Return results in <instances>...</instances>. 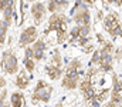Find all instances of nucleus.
I'll return each instance as SVG.
<instances>
[{
  "label": "nucleus",
  "instance_id": "14",
  "mask_svg": "<svg viewBox=\"0 0 122 107\" xmlns=\"http://www.w3.org/2000/svg\"><path fill=\"white\" fill-rule=\"evenodd\" d=\"M46 13H47V6L43 3V1H36L33 3L30 7V14L34 20V24L36 26H40L44 19H46Z\"/></svg>",
  "mask_w": 122,
  "mask_h": 107
},
{
  "label": "nucleus",
  "instance_id": "22",
  "mask_svg": "<svg viewBox=\"0 0 122 107\" xmlns=\"http://www.w3.org/2000/svg\"><path fill=\"white\" fill-rule=\"evenodd\" d=\"M6 86H7V80H6L3 76H0V90H1V89H4Z\"/></svg>",
  "mask_w": 122,
  "mask_h": 107
},
{
  "label": "nucleus",
  "instance_id": "25",
  "mask_svg": "<svg viewBox=\"0 0 122 107\" xmlns=\"http://www.w3.org/2000/svg\"><path fill=\"white\" fill-rule=\"evenodd\" d=\"M115 4H117V6H121V4H122V0H115Z\"/></svg>",
  "mask_w": 122,
  "mask_h": 107
},
{
  "label": "nucleus",
  "instance_id": "8",
  "mask_svg": "<svg viewBox=\"0 0 122 107\" xmlns=\"http://www.w3.org/2000/svg\"><path fill=\"white\" fill-rule=\"evenodd\" d=\"M53 86L48 84L46 80H38L36 87L33 89V93H31V103H48L51 100V96H53Z\"/></svg>",
  "mask_w": 122,
  "mask_h": 107
},
{
  "label": "nucleus",
  "instance_id": "26",
  "mask_svg": "<svg viewBox=\"0 0 122 107\" xmlns=\"http://www.w3.org/2000/svg\"><path fill=\"white\" fill-rule=\"evenodd\" d=\"M27 1H30V3H36V1H43V0H27Z\"/></svg>",
  "mask_w": 122,
  "mask_h": 107
},
{
  "label": "nucleus",
  "instance_id": "2",
  "mask_svg": "<svg viewBox=\"0 0 122 107\" xmlns=\"http://www.w3.org/2000/svg\"><path fill=\"white\" fill-rule=\"evenodd\" d=\"M68 19L64 13H53L48 17V24L44 30V34H54L57 43H64L68 39Z\"/></svg>",
  "mask_w": 122,
  "mask_h": 107
},
{
  "label": "nucleus",
  "instance_id": "1",
  "mask_svg": "<svg viewBox=\"0 0 122 107\" xmlns=\"http://www.w3.org/2000/svg\"><path fill=\"white\" fill-rule=\"evenodd\" d=\"M99 73H102V71H99L94 66H90L84 79L80 81V91H81L85 103L90 107H99L108 99V96L111 93L109 87L97 86L98 80H99Z\"/></svg>",
  "mask_w": 122,
  "mask_h": 107
},
{
  "label": "nucleus",
  "instance_id": "21",
  "mask_svg": "<svg viewBox=\"0 0 122 107\" xmlns=\"http://www.w3.org/2000/svg\"><path fill=\"white\" fill-rule=\"evenodd\" d=\"M0 107H10V100L7 99V89L0 90Z\"/></svg>",
  "mask_w": 122,
  "mask_h": 107
},
{
  "label": "nucleus",
  "instance_id": "15",
  "mask_svg": "<svg viewBox=\"0 0 122 107\" xmlns=\"http://www.w3.org/2000/svg\"><path fill=\"white\" fill-rule=\"evenodd\" d=\"M31 51H33V60L37 63V62H41L44 57H46V50H47V43L46 40L43 39H38L37 41H34L30 46Z\"/></svg>",
  "mask_w": 122,
  "mask_h": 107
},
{
  "label": "nucleus",
  "instance_id": "13",
  "mask_svg": "<svg viewBox=\"0 0 122 107\" xmlns=\"http://www.w3.org/2000/svg\"><path fill=\"white\" fill-rule=\"evenodd\" d=\"M16 1L17 0H0V11L7 26H10L16 17Z\"/></svg>",
  "mask_w": 122,
  "mask_h": 107
},
{
  "label": "nucleus",
  "instance_id": "18",
  "mask_svg": "<svg viewBox=\"0 0 122 107\" xmlns=\"http://www.w3.org/2000/svg\"><path fill=\"white\" fill-rule=\"evenodd\" d=\"M26 97L21 91H14L10 94V107H26Z\"/></svg>",
  "mask_w": 122,
  "mask_h": 107
},
{
  "label": "nucleus",
  "instance_id": "5",
  "mask_svg": "<svg viewBox=\"0 0 122 107\" xmlns=\"http://www.w3.org/2000/svg\"><path fill=\"white\" fill-rule=\"evenodd\" d=\"M81 76H82V63H81V60L80 59H72L68 63L65 71H64V77H62V81H61L62 89L74 90L78 86Z\"/></svg>",
  "mask_w": 122,
  "mask_h": 107
},
{
  "label": "nucleus",
  "instance_id": "6",
  "mask_svg": "<svg viewBox=\"0 0 122 107\" xmlns=\"http://www.w3.org/2000/svg\"><path fill=\"white\" fill-rule=\"evenodd\" d=\"M102 23H104L105 32L109 34L111 39H114V40L122 39V26H121V20H119L118 13H115V11L107 13Z\"/></svg>",
  "mask_w": 122,
  "mask_h": 107
},
{
  "label": "nucleus",
  "instance_id": "12",
  "mask_svg": "<svg viewBox=\"0 0 122 107\" xmlns=\"http://www.w3.org/2000/svg\"><path fill=\"white\" fill-rule=\"evenodd\" d=\"M38 40V30L36 26H27L23 29V32L19 36V41H17V46L19 47H27L31 46L34 41Z\"/></svg>",
  "mask_w": 122,
  "mask_h": 107
},
{
  "label": "nucleus",
  "instance_id": "9",
  "mask_svg": "<svg viewBox=\"0 0 122 107\" xmlns=\"http://www.w3.org/2000/svg\"><path fill=\"white\" fill-rule=\"evenodd\" d=\"M0 69L3 70L4 74H9V76H14L19 73V59L17 56L14 54L13 50H4L3 54H1V59H0Z\"/></svg>",
  "mask_w": 122,
  "mask_h": 107
},
{
  "label": "nucleus",
  "instance_id": "3",
  "mask_svg": "<svg viewBox=\"0 0 122 107\" xmlns=\"http://www.w3.org/2000/svg\"><path fill=\"white\" fill-rule=\"evenodd\" d=\"M102 47L101 50L95 51L94 56H92L91 64L97 67L99 71L102 73H108V71H112V53H114V44L111 41H102L101 43Z\"/></svg>",
  "mask_w": 122,
  "mask_h": 107
},
{
  "label": "nucleus",
  "instance_id": "16",
  "mask_svg": "<svg viewBox=\"0 0 122 107\" xmlns=\"http://www.w3.org/2000/svg\"><path fill=\"white\" fill-rule=\"evenodd\" d=\"M31 74H29L24 69L19 70V73L16 74V79H14V84L19 90H26L29 86H30V81H31Z\"/></svg>",
  "mask_w": 122,
  "mask_h": 107
},
{
  "label": "nucleus",
  "instance_id": "17",
  "mask_svg": "<svg viewBox=\"0 0 122 107\" xmlns=\"http://www.w3.org/2000/svg\"><path fill=\"white\" fill-rule=\"evenodd\" d=\"M68 7V0H48L47 3V10L53 13H60L61 10Z\"/></svg>",
  "mask_w": 122,
  "mask_h": 107
},
{
  "label": "nucleus",
  "instance_id": "4",
  "mask_svg": "<svg viewBox=\"0 0 122 107\" xmlns=\"http://www.w3.org/2000/svg\"><path fill=\"white\" fill-rule=\"evenodd\" d=\"M68 41L72 46L81 47L87 53L94 50L91 40V26H74L68 32Z\"/></svg>",
  "mask_w": 122,
  "mask_h": 107
},
{
  "label": "nucleus",
  "instance_id": "20",
  "mask_svg": "<svg viewBox=\"0 0 122 107\" xmlns=\"http://www.w3.org/2000/svg\"><path fill=\"white\" fill-rule=\"evenodd\" d=\"M23 66H24V70L29 74H31L36 70V62L33 59H30V57H23Z\"/></svg>",
  "mask_w": 122,
  "mask_h": 107
},
{
  "label": "nucleus",
  "instance_id": "19",
  "mask_svg": "<svg viewBox=\"0 0 122 107\" xmlns=\"http://www.w3.org/2000/svg\"><path fill=\"white\" fill-rule=\"evenodd\" d=\"M7 32H9V26H7L3 20H0V50H1V49L4 47V44H6Z\"/></svg>",
  "mask_w": 122,
  "mask_h": 107
},
{
  "label": "nucleus",
  "instance_id": "7",
  "mask_svg": "<svg viewBox=\"0 0 122 107\" xmlns=\"http://www.w3.org/2000/svg\"><path fill=\"white\" fill-rule=\"evenodd\" d=\"M46 73L47 76L51 79V80H58L62 77L64 74V67H62V57H61V53L58 49H54L51 51V57H50V62L47 63L46 66Z\"/></svg>",
  "mask_w": 122,
  "mask_h": 107
},
{
  "label": "nucleus",
  "instance_id": "23",
  "mask_svg": "<svg viewBox=\"0 0 122 107\" xmlns=\"http://www.w3.org/2000/svg\"><path fill=\"white\" fill-rule=\"evenodd\" d=\"M80 1H82V3H84V4H87V6H94L97 0H80Z\"/></svg>",
  "mask_w": 122,
  "mask_h": 107
},
{
  "label": "nucleus",
  "instance_id": "11",
  "mask_svg": "<svg viewBox=\"0 0 122 107\" xmlns=\"http://www.w3.org/2000/svg\"><path fill=\"white\" fill-rule=\"evenodd\" d=\"M122 103V81L117 74H112V89H111V100L104 104V107H121Z\"/></svg>",
  "mask_w": 122,
  "mask_h": 107
},
{
  "label": "nucleus",
  "instance_id": "27",
  "mask_svg": "<svg viewBox=\"0 0 122 107\" xmlns=\"http://www.w3.org/2000/svg\"><path fill=\"white\" fill-rule=\"evenodd\" d=\"M56 107H64V106H62V103H58V104H57Z\"/></svg>",
  "mask_w": 122,
  "mask_h": 107
},
{
  "label": "nucleus",
  "instance_id": "10",
  "mask_svg": "<svg viewBox=\"0 0 122 107\" xmlns=\"http://www.w3.org/2000/svg\"><path fill=\"white\" fill-rule=\"evenodd\" d=\"M72 20L75 22V26H91V13L87 4L77 0L72 9Z\"/></svg>",
  "mask_w": 122,
  "mask_h": 107
},
{
  "label": "nucleus",
  "instance_id": "24",
  "mask_svg": "<svg viewBox=\"0 0 122 107\" xmlns=\"http://www.w3.org/2000/svg\"><path fill=\"white\" fill-rule=\"evenodd\" d=\"M112 3H115V0H102L104 7H108V6H109V4H112Z\"/></svg>",
  "mask_w": 122,
  "mask_h": 107
}]
</instances>
